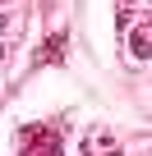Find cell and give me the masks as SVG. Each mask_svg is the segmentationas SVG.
<instances>
[{"mask_svg":"<svg viewBox=\"0 0 152 156\" xmlns=\"http://www.w3.org/2000/svg\"><path fill=\"white\" fill-rule=\"evenodd\" d=\"M65 46H69V37H65V32H55V37L42 46V55H37L32 64H55V60H65Z\"/></svg>","mask_w":152,"mask_h":156,"instance_id":"obj_3","label":"cell"},{"mask_svg":"<svg viewBox=\"0 0 152 156\" xmlns=\"http://www.w3.org/2000/svg\"><path fill=\"white\" fill-rule=\"evenodd\" d=\"M23 156H60V129L51 124L23 129Z\"/></svg>","mask_w":152,"mask_h":156,"instance_id":"obj_1","label":"cell"},{"mask_svg":"<svg viewBox=\"0 0 152 156\" xmlns=\"http://www.w3.org/2000/svg\"><path fill=\"white\" fill-rule=\"evenodd\" d=\"M129 55H134V60H147V55H152V14L129 32Z\"/></svg>","mask_w":152,"mask_h":156,"instance_id":"obj_2","label":"cell"},{"mask_svg":"<svg viewBox=\"0 0 152 156\" xmlns=\"http://www.w3.org/2000/svg\"><path fill=\"white\" fill-rule=\"evenodd\" d=\"M88 156H115V138L102 133V129H92L88 133Z\"/></svg>","mask_w":152,"mask_h":156,"instance_id":"obj_4","label":"cell"},{"mask_svg":"<svg viewBox=\"0 0 152 156\" xmlns=\"http://www.w3.org/2000/svg\"><path fill=\"white\" fill-rule=\"evenodd\" d=\"M0 60H5V41H0Z\"/></svg>","mask_w":152,"mask_h":156,"instance_id":"obj_5","label":"cell"}]
</instances>
